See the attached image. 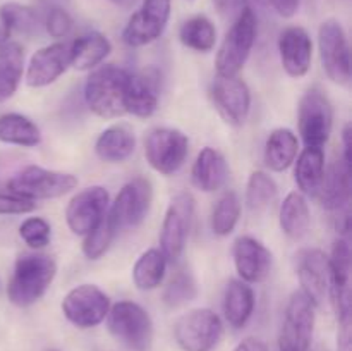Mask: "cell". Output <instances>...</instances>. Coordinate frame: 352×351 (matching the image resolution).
Instances as JSON below:
<instances>
[{
	"instance_id": "5b68a950",
	"label": "cell",
	"mask_w": 352,
	"mask_h": 351,
	"mask_svg": "<svg viewBox=\"0 0 352 351\" xmlns=\"http://www.w3.org/2000/svg\"><path fill=\"white\" fill-rule=\"evenodd\" d=\"M316 323V305L299 289L289 298L278 336L280 351H308Z\"/></svg>"
},
{
	"instance_id": "d590c367",
	"label": "cell",
	"mask_w": 352,
	"mask_h": 351,
	"mask_svg": "<svg viewBox=\"0 0 352 351\" xmlns=\"http://www.w3.org/2000/svg\"><path fill=\"white\" fill-rule=\"evenodd\" d=\"M0 21L10 33L33 36L43 26L40 14L30 6L19 2H6L0 6Z\"/></svg>"
},
{
	"instance_id": "44dd1931",
	"label": "cell",
	"mask_w": 352,
	"mask_h": 351,
	"mask_svg": "<svg viewBox=\"0 0 352 351\" xmlns=\"http://www.w3.org/2000/svg\"><path fill=\"white\" fill-rule=\"evenodd\" d=\"M278 55L284 71L291 78L308 74L313 61V41L301 26H289L278 36Z\"/></svg>"
},
{
	"instance_id": "5bb4252c",
	"label": "cell",
	"mask_w": 352,
	"mask_h": 351,
	"mask_svg": "<svg viewBox=\"0 0 352 351\" xmlns=\"http://www.w3.org/2000/svg\"><path fill=\"white\" fill-rule=\"evenodd\" d=\"M170 10L172 0H143L124 26V43L138 48L157 41L167 28Z\"/></svg>"
},
{
	"instance_id": "60d3db41",
	"label": "cell",
	"mask_w": 352,
	"mask_h": 351,
	"mask_svg": "<svg viewBox=\"0 0 352 351\" xmlns=\"http://www.w3.org/2000/svg\"><path fill=\"white\" fill-rule=\"evenodd\" d=\"M43 26L52 38H64L71 33L74 21H72L67 9L52 7V9H47V14H45Z\"/></svg>"
},
{
	"instance_id": "83f0119b",
	"label": "cell",
	"mask_w": 352,
	"mask_h": 351,
	"mask_svg": "<svg viewBox=\"0 0 352 351\" xmlns=\"http://www.w3.org/2000/svg\"><path fill=\"white\" fill-rule=\"evenodd\" d=\"M299 141L294 131L289 127H277L267 138L263 160L270 171L284 172L291 167L298 157Z\"/></svg>"
},
{
	"instance_id": "7402d4cb",
	"label": "cell",
	"mask_w": 352,
	"mask_h": 351,
	"mask_svg": "<svg viewBox=\"0 0 352 351\" xmlns=\"http://www.w3.org/2000/svg\"><path fill=\"white\" fill-rule=\"evenodd\" d=\"M69 62V45L52 43L40 48L30 58L26 69V83L31 88H45L57 81L67 67Z\"/></svg>"
},
{
	"instance_id": "d4e9b609",
	"label": "cell",
	"mask_w": 352,
	"mask_h": 351,
	"mask_svg": "<svg viewBox=\"0 0 352 351\" xmlns=\"http://www.w3.org/2000/svg\"><path fill=\"white\" fill-rule=\"evenodd\" d=\"M112 52V43L105 34L89 31L69 43V62L78 71H91L102 65V62Z\"/></svg>"
},
{
	"instance_id": "8fae6325",
	"label": "cell",
	"mask_w": 352,
	"mask_h": 351,
	"mask_svg": "<svg viewBox=\"0 0 352 351\" xmlns=\"http://www.w3.org/2000/svg\"><path fill=\"white\" fill-rule=\"evenodd\" d=\"M318 50L330 81L347 85L351 79V48L346 31L337 19H325L320 24Z\"/></svg>"
},
{
	"instance_id": "8992f818",
	"label": "cell",
	"mask_w": 352,
	"mask_h": 351,
	"mask_svg": "<svg viewBox=\"0 0 352 351\" xmlns=\"http://www.w3.org/2000/svg\"><path fill=\"white\" fill-rule=\"evenodd\" d=\"M222 334V320L210 308L189 310L174 326L175 343L182 351H213Z\"/></svg>"
},
{
	"instance_id": "7bdbcfd3",
	"label": "cell",
	"mask_w": 352,
	"mask_h": 351,
	"mask_svg": "<svg viewBox=\"0 0 352 351\" xmlns=\"http://www.w3.org/2000/svg\"><path fill=\"white\" fill-rule=\"evenodd\" d=\"M337 323V351H352V319L340 320Z\"/></svg>"
},
{
	"instance_id": "ba28073f",
	"label": "cell",
	"mask_w": 352,
	"mask_h": 351,
	"mask_svg": "<svg viewBox=\"0 0 352 351\" xmlns=\"http://www.w3.org/2000/svg\"><path fill=\"white\" fill-rule=\"evenodd\" d=\"M78 186V178L69 172L50 171L40 165H28L9 181L7 188L28 200L58 198Z\"/></svg>"
},
{
	"instance_id": "ac0fdd59",
	"label": "cell",
	"mask_w": 352,
	"mask_h": 351,
	"mask_svg": "<svg viewBox=\"0 0 352 351\" xmlns=\"http://www.w3.org/2000/svg\"><path fill=\"white\" fill-rule=\"evenodd\" d=\"M217 110L223 119L234 126H241L248 119L251 110V92L239 76H217L210 89Z\"/></svg>"
},
{
	"instance_id": "2e32d148",
	"label": "cell",
	"mask_w": 352,
	"mask_h": 351,
	"mask_svg": "<svg viewBox=\"0 0 352 351\" xmlns=\"http://www.w3.org/2000/svg\"><path fill=\"white\" fill-rule=\"evenodd\" d=\"M329 292L337 322L351 320V246L344 237L333 243L329 257Z\"/></svg>"
},
{
	"instance_id": "e575fe53",
	"label": "cell",
	"mask_w": 352,
	"mask_h": 351,
	"mask_svg": "<svg viewBox=\"0 0 352 351\" xmlns=\"http://www.w3.org/2000/svg\"><path fill=\"white\" fill-rule=\"evenodd\" d=\"M179 40L195 52H210L215 47L217 28L206 16H192L179 30Z\"/></svg>"
},
{
	"instance_id": "d6a6232c",
	"label": "cell",
	"mask_w": 352,
	"mask_h": 351,
	"mask_svg": "<svg viewBox=\"0 0 352 351\" xmlns=\"http://www.w3.org/2000/svg\"><path fill=\"white\" fill-rule=\"evenodd\" d=\"M167 272V257L158 248H150L138 258L133 267V281L141 291L157 289Z\"/></svg>"
},
{
	"instance_id": "f1b7e54d",
	"label": "cell",
	"mask_w": 352,
	"mask_h": 351,
	"mask_svg": "<svg viewBox=\"0 0 352 351\" xmlns=\"http://www.w3.org/2000/svg\"><path fill=\"white\" fill-rule=\"evenodd\" d=\"M278 224L282 233L291 240H301L308 234L311 226V212L308 200L301 191H292L285 196L278 210Z\"/></svg>"
},
{
	"instance_id": "4fadbf2b",
	"label": "cell",
	"mask_w": 352,
	"mask_h": 351,
	"mask_svg": "<svg viewBox=\"0 0 352 351\" xmlns=\"http://www.w3.org/2000/svg\"><path fill=\"white\" fill-rule=\"evenodd\" d=\"M110 298L95 284H81L67 292L62 299V313L72 326L91 329L107 319Z\"/></svg>"
},
{
	"instance_id": "4316f807",
	"label": "cell",
	"mask_w": 352,
	"mask_h": 351,
	"mask_svg": "<svg viewBox=\"0 0 352 351\" xmlns=\"http://www.w3.org/2000/svg\"><path fill=\"white\" fill-rule=\"evenodd\" d=\"M136 150V138L127 126L116 124L103 131L95 143L96 157L107 164H120Z\"/></svg>"
},
{
	"instance_id": "ffe728a7",
	"label": "cell",
	"mask_w": 352,
	"mask_h": 351,
	"mask_svg": "<svg viewBox=\"0 0 352 351\" xmlns=\"http://www.w3.org/2000/svg\"><path fill=\"white\" fill-rule=\"evenodd\" d=\"M296 274L301 291L316 306L329 292V257L320 248H302L296 253Z\"/></svg>"
},
{
	"instance_id": "7a4b0ae2",
	"label": "cell",
	"mask_w": 352,
	"mask_h": 351,
	"mask_svg": "<svg viewBox=\"0 0 352 351\" xmlns=\"http://www.w3.org/2000/svg\"><path fill=\"white\" fill-rule=\"evenodd\" d=\"M129 72L116 64L98 65L93 69L85 85V100L89 110L103 119H116L126 114L124 95H126Z\"/></svg>"
},
{
	"instance_id": "c3c4849f",
	"label": "cell",
	"mask_w": 352,
	"mask_h": 351,
	"mask_svg": "<svg viewBox=\"0 0 352 351\" xmlns=\"http://www.w3.org/2000/svg\"><path fill=\"white\" fill-rule=\"evenodd\" d=\"M40 3H43L47 9H52V7H64V9H67L71 0H40Z\"/></svg>"
},
{
	"instance_id": "f6af8a7d",
	"label": "cell",
	"mask_w": 352,
	"mask_h": 351,
	"mask_svg": "<svg viewBox=\"0 0 352 351\" xmlns=\"http://www.w3.org/2000/svg\"><path fill=\"white\" fill-rule=\"evenodd\" d=\"M340 160L352 169V126L346 124L342 131V158Z\"/></svg>"
},
{
	"instance_id": "30bf717a",
	"label": "cell",
	"mask_w": 352,
	"mask_h": 351,
	"mask_svg": "<svg viewBox=\"0 0 352 351\" xmlns=\"http://www.w3.org/2000/svg\"><path fill=\"white\" fill-rule=\"evenodd\" d=\"M189 153V140L174 127H155L144 140V157L151 169L164 176L177 172Z\"/></svg>"
},
{
	"instance_id": "7c38bea8",
	"label": "cell",
	"mask_w": 352,
	"mask_h": 351,
	"mask_svg": "<svg viewBox=\"0 0 352 351\" xmlns=\"http://www.w3.org/2000/svg\"><path fill=\"white\" fill-rule=\"evenodd\" d=\"M195 217V198L188 191L177 193L168 203L160 231V250L167 260H179L188 243Z\"/></svg>"
},
{
	"instance_id": "9c48e42d",
	"label": "cell",
	"mask_w": 352,
	"mask_h": 351,
	"mask_svg": "<svg viewBox=\"0 0 352 351\" xmlns=\"http://www.w3.org/2000/svg\"><path fill=\"white\" fill-rule=\"evenodd\" d=\"M299 134L306 147L323 148L332 134L333 107L320 88H309L299 100Z\"/></svg>"
},
{
	"instance_id": "816d5d0a",
	"label": "cell",
	"mask_w": 352,
	"mask_h": 351,
	"mask_svg": "<svg viewBox=\"0 0 352 351\" xmlns=\"http://www.w3.org/2000/svg\"><path fill=\"white\" fill-rule=\"evenodd\" d=\"M254 3H267V0H253Z\"/></svg>"
},
{
	"instance_id": "7dc6e473",
	"label": "cell",
	"mask_w": 352,
	"mask_h": 351,
	"mask_svg": "<svg viewBox=\"0 0 352 351\" xmlns=\"http://www.w3.org/2000/svg\"><path fill=\"white\" fill-rule=\"evenodd\" d=\"M234 351H265V348L261 346L258 341L248 339V341H244V343L237 344V346L234 348Z\"/></svg>"
},
{
	"instance_id": "f35d334b",
	"label": "cell",
	"mask_w": 352,
	"mask_h": 351,
	"mask_svg": "<svg viewBox=\"0 0 352 351\" xmlns=\"http://www.w3.org/2000/svg\"><path fill=\"white\" fill-rule=\"evenodd\" d=\"M117 236V231L113 229V226L110 224L109 217H103L102 222L85 236L82 241V253L88 260H98L103 255L109 251L110 244H112L113 237Z\"/></svg>"
},
{
	"instance_id": "4dcf8cb0",
	"label": "cell",
	"mask_w": 352,
	"mask_h": 351,
	"mask_svg": "<svg viewBox=\"0 0 352 351\" xmlns=\"http://www.w3.org/2000/svg\"><path fill=\"white\" fill-rule=\"evenodd\" d=\"M325 174V151L323 148L306 147L298 157L294 179L302 195L315 198Z\"/></svg>"
},
{
	"instance_id": "836d02e7",
	"label": "cell",
	"mask_w": 352,
	"mask_h": 351,
	"mask_svg": "<svg viewBox=\"0 0 352 351\" xmlns=\"http://www.w3.org/2000/svg\"><path fill=\"white\" fill-rule=\"evenodd\" d=\"M278 196V186L267 172L254 171L248 179L246 186V205L251 213L260 215L267 212Z\"/></svg>"
},
{
	"instance_id": "603a6c76",
	"label": "cell",
	"mask_w": 352,
	"mask_h": 351,
	"mask_svg": "<svg viewBox=\"0 0 352 351\" xmlns=\"http://www.w3.org/2000/svg\"><path fill=\"white\" fill-rule=\"evenodd\" d=\"M351 174L352 169L347 167L342 160H336L325 167L323 181L315 196L323 209L329 212H339L349 206Z\"/></svg>"
},
{
	"instance_id": "cb8c5ba5",
	"label": "cell",
	"mask_w": 352,
	"mask_h": 351,
	"mask_svg": "<svg viewBox=\"0 0 352 351\" xmlns=\"http://www.w3.org/2000/svg\"><path fill=\"white\" fill-rule=\"evenodd\" d=\"M229 172V164H227L226 157L215 148L206 147L196 157L191 178L198 189L205 193H215L226 186Z\"/></svg>"
},
{
	"instance_id": "f907efd6",
	"label": "cell",
	"mask_w": 352,
	"mask_h": 351,
	"mask_svg": "<svg viewBox=\"0 0 352 351\" xmlns=\"http://www.w3.org/2000/svg\"><path fill=\"white\" fill-rule=\"evenodd\" d=\"M110 2H113L116 6H127V3L131 2V0H110Z\"/></svg>"
},
{
	"instance_id": "74e56055",
	"label": "cell",
	"mask_w": 352,
	"mask_h": 351,
	"mask_svg": "<svg viewBox=\"0 0 352 351\" xmlns=\"http://www.w3.org/2000/svg\"><path fill=\"white\" fill-rule=\"evenodd\" d=\"M196 296H198V286H196L192 272L188 268H179L165 288L164 301L170 308H179V306L192 301Z\"/></svg>"
},
{
	"instance_id": "3957f363",
	"label": "cell",
	"mask_w": 352,
	"mask_h": 351,
	"mask_svg": "<svg viewBox=\"0 0 352 351\" xmlns=\"http://www.w3.org/2000/svg\"><path fill=\"white\" fill-rule=\"evenodd\" d=\"M258 36V19L253 7L246 6L227 31L215 57L217 76H237L246 65Z\"/></svg>"
},
{
	"instance_id": "bcb514c9",
	"label": "cell",
	"mask_w": 352,
	"mask_h": 351,
	"mask_svg": "<svg viewBox=\"0 0 352 351\" xmlns=\"http://www.w3.org/2000/svg\"><path fill=\"white\" fill-rule=\"evenodd\" d=\"M212 2L220 14H230L239 6L241 0H212Z\"/></svg>"
},
{
	"instance_id": "ab89813d",
	"label": "cell",
	"mask_w": 352,
	"mask_h": 351,
	"mask_svg": "<svg viewBox=\"0 0 352 351\" xmlns=\"http://www.w3.org/2000/svg\"><path fill=\"white\" fill-rule=\"evenodd\" d=\"M19 236L33 250H41L52 240V227L41 217H30L19 226Z\"/></svg>"
},
{
	"instance_id": "d6986e66",
	"label": "cell",
	"mask_w": 352,
	"mask_h": 351,
	"mask_svg": "<svg viewBox=\"0 0 352 351\" xmlns=\"http://www.w3.org/2000/svg\"><path fill=\"white\" fill-rule=\"evenodd\" d=\"M232 257L241 281L256 284L270 275L274 255L261 241L253 236H239L234 241Z\"/></svg>"
},
{
	"instance_id": "e0dca14e",
	"label": "cell",
	"mask_w": 352,
	"mask_h": 351,
	"mask_svg": "<svg viewBox=\"0 0 352 351\" xmlns=\"http://www.w3.org/2000/svg\"><path fill=\"white\" fill-rule=\"evenodd\" d=\"M162 92V72L153 65L140 69L127 79L126 95H124V110L127 114L146 119L158 109Z\"/></svg>"
},
{
	"instance_id": "f5cc1de1",
	"label": "cell",
	"mask_w": 352,
	"mask_h": 351,
	"mask_svg": "<svg viewBox=\"0 0 352 351\" xmlns=\"http://www.w3.org/2000/svg\"><path fill=\"white\" fill-rule=\"evenodd\" d=\"M47 351H58V350H55V348H50V350H47Z\"/></svg>"
},
{
	"instance_id": "f546056e",
	"label": "cell",
	"mask_w": 352,
	"mask_h": 351,
	"mask_svg": "<svg viewBox=\"0 0 352 351\" xmlns=\"http://www.w3.org/2000/svg\"><path fill=\"white\" fill-rule=\"evenodd\" d=\"M24 74V48L17 41L0 47V103L12 98Z\"/></svg>"
},
{
	"instance_id": "6da1fadb",
	"label": "cell",
	"mask_w": 352,
	"mask_h": 351,
	"mask_svg": "<svg viewBox=\"0 0 352 351\" xmlns=\"http://www.w3.org/2000/svg\"><path fill=\"white\" fill-rule=\"evenodd\" d=\"M57 275V264L43 253H24L14 264L7 296L12 305L26 308L47 292Z\"/></svg>"
},
{
	"instance_id": "52a82bcc",
	"label": "cell",
	"mask_w": 352,
	"mask_h": 351,
	"mask_svg": "<svg viewBox=\"0 0 352 351\" xmlns=\"http://www.w3.org/2000/svg\"><path fill=\"white\" fill-rule=\"evenodd\" d=\"M153 202V186L146 178H134L120 188L119 195L113 200L112 206L107 212L110 224L117 234L120 231L136 229L146 219Z\"/></svg>"
},
{
	"instance_id": "681fc988",
	"label": "cell",
	"mask_w": 352,
	"mask_h": 351,
	"mask_svg": "<svg viewBox=\"0 0 352 351\" xmlns=\"http://www.w3.org/2000/svg\"><path fill=\"white\" fill-rule=\"evenodd\" d=\"M7 41H10V31L7 30V28L2 24V21H0V47L6 45Z\"/></svg>"
},
{
	"instance_id": "277c9868",
	"label": "cell",
	"mask_w": 352,
	"mask_h": 351,
	"mask_svg": "<svg viewBox=\"0 0 352 351\" xmlns=\"http://www.w3.org/2000/svg\"><path fill=\"white\" fill-rule=\"evenodd\" d=\"M110 334L131 351H151L153 320L150 313L134 301L116 303L107 313Z\"/></svg>"
},
{
	"instance_id": "8d00e7d4",
	"label": "cell",
	"mask_w": 352,
	"mask_h": 351,
	"mask_svg": "<svg viewBox=\"0 0 352 351\" xmlns=\"http://www.w3.org/2000/svg\"><path fill=\"white\" fill-rule=\"evenodd\" d=\"M241 217V200L236 191H226L212 210V231L217 236H229Z\"/></svg>"
},
{
	"instance_id": "1f68e13d",
	"label": "cell",
	"mask_w": 352,
	"mask_h": 351,
	"mask_svg": "<svg viewBox=\"0 0 352 351\" xmlns=\"http://www.w3.org/2000/svg\"><path fill=\"white\" fill-rule=\"evenodd\" d=\"M0 141L16 147L33 148L40 145L41 131L30 117L7 112L0 116Z\"/></svg>"
},
{
	"instance_id": "ee69618b",
	"label": "cell",
	"mask_w": 352,
	"mask_h": 351,
	"mask_svg": "<svg viewBox=\"0 0 352 351\" xmlns=\"http://www.w3.org/2000/svg\"><path fill=\"white\" fill-rule=\"evenodd\" d=\"M267 3L274 7L278 16L292 17L298 12L301 0H267Z\"/></svg>"
},
{
	"instance_id": "484cf974",
	"label": "cell",
	"mask_w": 352,
	"mask_h": 351,
	"mask_svg": "<svg viewBox=\"0 0 352 351\" xmlns=\"http://www.w3.org/2000/svg\"><path fill=\"white\" fill-rule=\"evenodd\" d=\"M254 291L248 282L232 279L223 292V315L234 329H243L254 312Z\"/></svg>"
},
{
	"instance_id": "b9f144b4",
	"label": "cell",
	"mask_w": 352,
	"mask_h": 351,
	"mask_svg": "<svg viewBox=\"0 0 352 351\" xmlns=\"http://www.w3.org/2000/svg\"><path fill=\"white\" fill-rule=\"evenodd\" d=\"M36 209L33 200L16 195L12 191H0V215H23Z\"/></svg>"
},
{
	"instance_id": "9a60e30c",
	"label": "cell",
	"mask_w": 352,
	"mask_h": 351,
	"mask_svg": "<svg viewBox=\"0 0 352 351\" xmlns=\"http://www.w3.org/2000/svg\"><path fill=\"white\" fill-rule=\"evenodd\" d=\"M109 210V191L103 186H89L74 195L65 209L69 229L78 236H86L103 220Z\"/></svg>"
}]
</instances>
